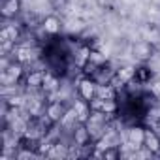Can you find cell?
Segmentation results:
<instances>
[{"mask_svg":"<svg viewBox=\"0 0 160 160\" xmlns=\"http://www.w3.org/2000/svg\"><path fill=\"white\" fill-rule=\"evenodd\" d=\"M154 53H156V47H154V43L149 42V40H139V42H136V43L132 45V55H134V58H138L139 62L151 60V58L154 57Z\"/></svg>","mask_w":160,"mask_h":160,"instance_id":"obj_1","label":"cell"},{"mask_svg":"<svg viewBox=\"0 0 160 160\" xmlns=\"http://www.w3.org/2000/svg\"><path fill=\"white\" fill-rule=\"evenodd\" d=\"M77 94L81 100H87L91 104L98 96V85L91 77H83V79H79V83H77Z\"/></svg>","mask_w":160,"mask_h":160,"instance_id":"obj_2","label":"cell"},{"mask_svg":"<svg viewBox=\"0 0 160 160\" xmlns=\"http://www.w3.org/2000/svg\"><path fill=\"white\" fill-rule=\"evenodd\" d=\"M21 77H23V62L13 60L12 64H6L2 68V79H4V83H8V85L17 83Z\"/></svg>","mask_w":160,"mask_h":160,"instance_id":"obj_3","label":"cell"},{"mask_svg":"<svg viewBox=\"0 0 160 160\" xmlns=\"http://www.w3.org/2000/svg\"><path fill=\"white\" fill-rule=\"evenodd\" d=\"M23 2L21 0H2V6H0V15L4 21H12L21 13Z\"/></svg>","mask_w":160,"mask_h":160,"instance_id":"obj_4","label":"cell"},{"mask_svg":"<svg viewBox=\"0 0 160 160\" xmlns=\"http://www.w3.org/2000/svg\"><path fill=\"white\" fill-rule=\"evenodd\" d=\"M92 108H91V104L87 102V100H81L79 98V102L75 104V122L77 124H87L89 121H91V117H92Z\"/></svg>","mask_w":160,"mask_h":160,"instance_id":"obj_5","label":"cell"},{"mask_svg":"<svg viewBox=\"0 0 160 160\" xmlns=\"http://www.w3.org/2000/svg\"><path fill=\"white\" fill-rule=\"evenodd\" d=\"M21 38V28L17 25H12V23H6L2 28H0V42L2 43H13Z\"/></svg>","mask_w":160,"mask_h":160,"instance_id":"obj_6","label":"cell"},{"mask_svg":"<svg viewBox=\"0 0 160 160\" xmlns=\"http://www.w3.org/2000/svg\"><path fill=\"white\" fill-rule=\"evenodd\" d=\"M45 115L51 122H60V121H64V117L68 113H66V108L62 102H49L45 108Z\"/></svg>","mask_w":160,"mask_h":160,"instance_id":"obj_7","label":"cell"},{"mask_svg":"<svg viewBox=\"0 0 160 160\" xmlns=\"http://www.w3.org/2000/svg\"><path fill=\"white\" fill-rule=\"evenodd\" d=\"M25 85L28 89H42L45 87V73L40 70H30L25 75Z\"/></svg>","mask_w":160,"mask_h":160,"instance_id":"obj_8","label":"cell"},{"mask_svg":"<svg viewBox=\"0 0 160 160\" xmlns=\"http://www.w3.org/2000/svg\"><path fill=\"white\" fill-rule=\"evenodd\" d=\"M42 28H43V32L45 34H51V36H55V34H58L60 32V28H62V23H60V17H57V15H47L43 21H42Z\"/></svg>","mask_w":160,"mask_h":160,"instance_id":"obj_9","label":"cell"},{"mask_svg":"<svg viewBox=\"0 0 160 160\" xmlns=\"http://www.w3.org/2000/svg\"><path fill=\"white\" fill-rule=\"evenodd\" d=\"M143 149L151 154H156L160 152V138L152 132V130H147L145 132V139H143Z\"/></svg>","mask_w":160,"mask_h":160,"instance_id":"obj_10","label":"cell"},{"mask_svg":"<svg viewBox=\"0 0 160 160\" xmlns=\"http://www.w3.org/2000/svg\"><path fill=\"white\" fill-rule=\"evenodd\" d=\"M145 128H141V126H132L130 130H128V141H130V145L132 147H136V149H139V147H143V139H145Z\"/></svg>","mask_w":160,"mask_h":160,"instance_id":"obj_11","label":"cell"},{"mask_svg":"<svg viewBox=\"0 0 160 160\" xmlns=\"http://www.w3.org/2000/svg\"><path fill=\"white\" fill-rule=\"evenodd\" d=\"M152 79V72L147 68V66H139L134 70V81L136 83H141V85H149Z\"/></svg>","mask_w":160,"mask_h":160,"instance_id":"obj_12","label":"cell"},{"mask_svg":"<svg viewBox=\"0 0 160 160\" xmlns=\"http://www.w3.org/2000/svg\"><path fill=\"white\" fill-rule=\"evenodd\" d=\"M73 138H75L77 145H87L91 141V130L87 128V124H79L73 132Z\"/></svg>","mask_w":160,"mask_h":160,"instance_id":"obj_13","label":"cell"},{"mask_svg":"<svg viewBox=\"0 0 160 160\" xmlns=\"http://www.w3.org/2000/svg\"><path fill=\"white\" fill-rule=\"evenodd\" d=\"M121 147H117V145H111V147H106L104 151H102V158H106V160H119L121 158Z\"/></svg>","mask_w":160,"mask_h":160,"instance_id":"obj_14","label":"cell"},{"mask_svg":"<svg viewBox=\"0 0 160 160\" xmlns=\"http://www.w3.org/2000/svg\"><path fill=\"white\" fill-rule=\"evenodd\" d=\"M117 4V0H96V6L104 12H111Z\"/></svg>","mask_w":160,"mask_h":160,"instance_id":"obj_15","label":"cell"},{"mask_svg":"<svg viewBox=\"0 0 160 160\" xmlns=\"http://www.w3.org/2000/svg\"><path fill=\"white\" fill-rule=\"evenodd\" d=\"M149 89H151V94H152L156 100H160V77L152 79V81L149 83Z\"/></svg>","mask_w":160,"mask_h":160,"instance_id":"obj_16","label":"cell"},{"mask_svg":"<svg viewBox=\"0 0 160 160\" xmlns=\"http://www.w3.org/2000/svg\"><path fill=\"white\" fill-rule=\"evenodd\" d=\"M149 115H151L152 119H160V108H156V109H151V111H149Z\"/></svg>","mask_w":160,"mask_h":160,"instance_id":"obj_17","label":"cell"}]
</instances>
